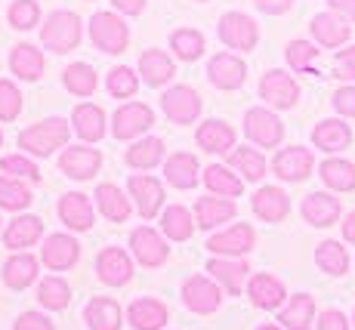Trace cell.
Returning a JSON list of instances; mask_svg holds the SVG:
<instances>
[{
    "instance_id": "cell-1",
    "label": "cell",
    "mask_w": 355,
    "mask_h": 330,
    "mask_svg": "<svg viewBox=\"0 0 355 330\" xmlns=\"http://www.w3.org/2000/svg\"><path fill=\"white\" fill-rule=\"evenodd\" d=\"M68 139V121L62 118H46L40 123H34V127H28L22 136H19V146L28 148L31 155H40L46 157L50 151H56L62 142Z\"/></svg>"
},
{
    "instance_id": "cell-2",
    "label": "cell",
    "mask_w": 355,
    "mask_h": 330,
    "mask_svg": "<svg viewBox=\"0 0 355 330\" xmlns=\"http://www.w3.org/2000/svg\"><path fill=\"white\" fill-rule=\"evenodd\" d=\"M44 46L56 53H65V50H74L80 40V22L74 12H53L44 25Z\"/></svg>"
},
{
    "instance_id": "cell-3",
    "label": "cell",
    "mask_w": 355,
    "mask_h": 330,
    "mask_svg": "<svg viewBox=\"0 0 355 330\" xmlns=\"http://www.w3.org/2000/svg\"><path fill=\"white\" fill-rule=\"evenodd\" d=\"M90 37L102 53H124L127 46V25L114 12H96L90 22Z\"/></svg>"
},
{
    "instance_id": "cell-4",
    "label": "cell",
    "mask_w": 355,
    "mask_h": 330,
    "mask_svg": "<svg viewBox=\"0 0 355 330\" xmlns=\"http://www.w3.org/2000/svg\"><path fill=\"white\" fill-rule=\"evenodd\" d=\"M244 133H248L257 146L272 148L282 142L284 130H282V121H278L269 108H250V112L244 114Z\"/></svg>"
},
{
    "instance_id": "cell-5",
    "label": "cell",
    "mask_w": 355,
    "mask_h": 330,
    "mask_svg": "<svg viewBox=\"0 0 355 330\" xmlns=\"http://www.w3.org/2000/svg\"><path fill=\"white\" fill-rule=\"evenodd\" d=\"M220 37L232 50H254L257 46V22L244 12H226L220 19Z\"/></svg>"
},
{
    "instance_id": "cell-6",
    "label": "cell",
    "mask_w": 355,
    "mask_h": 330,
    "mask_svg": "<svg viewBox=\"0 0 355 330\" xmlns=\"http://www.w3.org/2000/svg\"><path fill=\"white\" fill-rule=\"evenodd\" d=\"M259 96L275 108H291V105H297V99H300V87L291 74L269 71V74H263V80H259Z\"/></svg>"
},
{
    "instance_id": "cell-7",
    "label": "cell",
    "mask_w": 355,
    "mask_h": 330,
    "mask_svg": "<svg viewBox=\"0 0 355 330\" xmlns=\"http://www.w3.org/2000/svg\"><path fill=\"white\" fill-rule=\"evenodd\" d=\"M152 123H155L152 108L142 105V102H130V105H124V108H118V112H114L112 130H114V136H118V139H133V136H139L142 130H148Z\"/></svg>"
},
{
    "instance_id": "cell-8",
    "label": "cell",
    "mask_w": 355,
    "mask_h": 330,
    "mask_svg": "<svg viewBox=\"0 0 355 330\" xmlns=\"http://www.w3.org/2000/svg\"><path fill=\"white\" fill-rule=\"evenodd\" d=\"M207 74H210V84L220 87V90H238L244 84V78H248V68L232 53H220V56L210 59Z\"/></svg>"
},
{
    "instance_id": "cell-9",
    "label": "cell",
    "mask_w": 355,
    "mask_h": 330,
    "mask_svg": "<svg viewBox=\"0 0 355 330\" xmlns=\"http://www.w3.org/2000/svg\"><path fill=\"white\" fill-rule=\"evenodd\" d=\"M161 105H164V114L176 123H189L192 118H198L201 112V99L192 87H173L161 96Z\"/></svg>"
},
{
    "instance_id": "cell-10",
    "label": "cell",
    "mask_w": 355,
    "mask_h": 330,
    "mask_svg": "<svg viewBox=\"0 0 355 330\" xmlns=\"http://www.w3.org/2000/svg\"><path fill=\"white\" fill-rule=\"evenodd\" d=\"M182 299H186V306L192 309V312L207 315V312H214V309L220 306L223 293H220V287H216L214 281L195 275V278H189L186 284H182Z\"/></svg>"
},
{
    "instance_id": "cell-11",
    "label": "cell",
    "mask_w": 355,
    "mask_h": 330,
    "mask_svg": "<svg viewBox=\"0 0 355 330\" xmlns=\"http://www.w3.org/2000/svg\"><path fill=\"white\" fill-rule=\"evenodd\" d=\"M272 167H275V173L282 176V180L300 182V180H306V176L312 173V151L300 148V146L284 148V151H278V157H275Z\"/></svg>"
},
{
    "instance_id": "cell-12",
    "label": "cell",
    "mask_w": 355,
    "mask_h": 330,
    "mask_svg": "<svg viewBox=\"0 0 355 330\" xmlns=\"http://www.w3.org/2000/svg\"><path fill=\"white\" fill-rule=\"evenodd\" d=\"M312 34H315V40L322 46H340L349 40L352 28L346 25L343 16H337V12H318V16L312 19Z\"/></svg>"
},
{
    "instance_id": "cell-13",
    "label": "cell",
    "mask_w": 355,
    "mask_h": 330,
    "mask_svg": "<svg viewBox=\"0 0 355 330\" xmlns=\"http://www.w3.org/2000/svg\"><path fill=\"white\" fill-rule=\"evenodd\" d=\"M207 247L214 253H232V257H241V253H248L250 247H254V229L244 223L232 225L229 232H220V235H214L207 241Z\"/></svg>"
},
{
    "instance_id": "cell-14",
    "label": "cell",
    "mask_w": 355,
    "mask_h": 330,
    "mask_svg": "<svg viewBox=\"0 0 355 330\" xmlns=\"http://www.w3.org/2000/svg\"><path fill=\"white\" fill-rule=\"evenodd\" d=\"M288 210H291L288 195L282 189H275V185H266L254 195V213L266 223H282L288 216Z\"/></svg>"
},
{
    "instance_id": "cell-15",
    "label": "cell",
    "mask_w": 355,
    "mask_h": 330,
    "mask_svg": "<svg viewBox=\"0 0 355 330\" xmlns=\"http://www.w3.org/2000/svg\"><path fill=\"white\" fill-rule=\"evenodd\" d=\"M99 164H102V157L96 148L71 146V148H65V155H62V170L68 176H74V180H90L99 170Z\"/></svg>"
},
{
    "instance_id": "cell-16",
    "label": "cell",
    "mask_w": 355,
    "mask_h": 330,
    "mask_svg": "<svg viewBox=\"0 0 355 330\" xmlns=\"http://www.w3.org/2000/svg\"><path fill=\"white\" fill-rule=\"evenodd\" d=\"M130 247H133L136 259L142 266H161L167 259V244L161 241V235H155L152 229H136L133 238H130Z\"/></svg>"
},
{
    "instance_id": "cell-17",
    "label": "cell",
    "mask_w": 355,
    "mask_h": 330,
    "mask_svg": "<svg viewBox=\"0 0 355 330\" xmlns=\"http://www.w3.org/2000/svg\"><path fill=\"white\" fill-rule=\"evenodd\" d=\"M130 275H133V266H130L127 253L118 250V247H108V250L99 253V278L105 284L118 287V284H127Z\"/></svg>"
},
{
    "instance_id": "cell-18",
    "label": "cell",
    "mask_w": 355,
    "mask_h": 330,
    "mask_svg": "<svg viewBox=\"0 0 355 330\" xmlns=\"http://www.w3.org/2000/svg\"><path fill=\"white\" fill-rule=\"evenodd\" d=\"M303 216L309 219L312 225H331V223H337V216H340V201L337 198H331L327 191H312V195H306V201H303Z\"/></svg>"
},
{
    "instance_id": "cell-19",
    "label": "cell",
    "mask_w": 355,
    "mask_h": 330,
    "mask_svg": "<svg viewBox=\"0 0 355 330\" xmlns=\"http://www.w3.org/2000/svg\"><path fill=\"white\" fill-rule=\"evenodd\" d=\"M130 191H133L136 204H139V213L146 219H152L155 213L161 210L164 191H161L158 180H152V176H133V180H130Z\"/></svg>"
},
{
    "instance_id": "cell-20",
    "label": "cell",
    "mask_w": 355,
    "mask_h": 330,
    "mask_svg": "<svg viewBox=\"0 0 355 330\" xmlns=\"http://www.w3.org/2000/svg\"><path fill=\"white\" fill-rule=\"evenodd\" d=\"M248 293L257 309H275L284 302V284L278 278H272V275H254Z\"/></svg>"
},
{
    "instance_id": "cell-21",
    "label": "cell",
    "mask_w": 355,
    "mask_h": 330,
    "mask_svg": "<svg viewBox=\"0 0 355 330\" xmlns=\"http://www.w3.org/2000/svg\"><path fill=\"white\" fill-rule=\"evenodd\" d=\"M44 263L50 269H68V266L78 259V241L68 235H50L44 241V250H40Z\"/></svg>"
},
{
    "instance_id": "cell-22",
    "label": "cell",
    "mask_w": 355,
    "mask_h": 330,
    "mask_svg": "<svg viewBox=\"0 0 355 330\" xmlns=\"http://www.w3.org/2000/svg\"><path fill=\"white\" fill-rule=\"evenodd\" d=\"M59 216H62L68 223V229H74V232H87L93 225L90 201H87L84 195H78V191H71V195H65L62 201H59Z\"/></svg>"
},
{
    "instance_id": "cell-23",
    "label": "cell",
    "mask_w": 355,
    "mask_h": 330,
    "mask_svg": "<svg viewBox=\"0 0 355 330\" xmlns=\"http://www.w3.org/2000/svg\"><path fill=\"white\" fill-rule=\"evenodd\" d=\"M84 318L90 324V330H121V306L114 299L99 297V299L87 302Z\"/></svg>"
},
{
    "instance_id": "cell-24",
    "label": "cell",
    "mask_w": 355,
    "mask_h": 330,
    "mask_svg": "<svg viewBox=\"0 0 355 330\" xmlns=\"http://www.w3.org/2000/svg\"><path fill=\"white\" fill-rule=\"evenodd\" d=\"M198 146H201L204 151H216V155H223V151H229L232 146H235V130L223 121H204L201 127H198Z\"/></svg>"
},
{
    "instance_id": "cell-25",
    "label": "cell",
    "mask_w": 355,
    "mask_h": 330,
    "mask_svg": "<svg viewBox=\"0 0 355 330\" xmlns=\"http://www.w3.org/2000/svg\"><path fill=\"white\" fill-rule=\"evenodd\" d=\"M312 142L324 151H340L352 142V130L346 127L343 121H334V118L322 121L315 130H312Z\"/></svg>"
},
{
    "instance_id": "cell-26",
    "label": "cell",
    "mask_w": 355,
    "mask_h": 330,
    "mask_svg": "<svg viewBox=\"0 0 355 330\" xmlns=\"http://www.w3.org/2000/svg\"><path fill=\"white\" fill-rule=\"evenodd\" d=\"M312 315H315V302H312V297L297 293V297H291V302L282 309L278 321H282L288 330H309Z\"/></svg>"
},
{
    "instance_id": "cell-27",
    "label": "cell",
    "mask_w": 355,
    "mask_h": 330,
    "mask_svg": "<svg viewBox=\"0 0 355 330\" xmlns=\"http://www.w3.org/2000/svg\"><path fill=\"white\" fill-rule=\"evenodd\" d=\"M71 123L80 139H87V142H96V139H102V133H105V114H102L99 105H78Z\"/></svg>"
},
{
    "instance_id": "cell-28",
    "label": "cell",
    "mask_w": 355,
    "mask_h": 330,
    "mask_svg": "<svg viewBox=\"0 0 355 330\" xmlns=\"http://www.w3.org/2000/svg\"><path fill=\"white\" fill-rule=\"evenodd\" d=\"M195 216L201 229H214L216 223H226V219L235 216V204L226 201V198H198Z\"/></svg>"
},
{
    "instance_id": "cell-29",
    "label": "cell",
    "mask_w": 355,
    "mask_h": 330,
    "mask_svg": "<svg viewBox=\"0 0 355 330\" xmlns=\"http://www.w3.org/2000/svg\"><path fill=\"white\" fill-rule=\"evenodd\" d=\"M167 180L176 185V189H192L198 182V161L186 151H176V155L167 157V167H164Z\"/></svg>"
},
{
    "instance_id": "cell-30",
    "label": "cell",
    "mask_w": 355,
    "mask_h": 330,
    "mask_svg": "<svg viewBox=\"0 0 355 330\" xmlns=\"http://www.w3.org/2000/svg\"><path fill=\"white\" fill-rule=\"evenodd\" d=\"M34 278H37V259H34V257H28V253H16V257L6 259V266H3V281H6L10 287L22 290V287H28Z\"/></svg>"
},
{
    "instance_id": "cell-31",
    "label": "cell",
    "mask_w": 355,
    "mask_h": 330,
    "mask_svg": "<svg viewBox=\"0 0 355 330\" xmlns=\"http://www.w3.org/2000/svg\"><path fill=\"white\" fill-rule=\"evenodd\" d=\"M130 321L136 330H158L167 321V309L158 299H136L130 306Z\"/></svg>"
},
{
    "instance_id": "cell-32",
    "label": "cell",
    "mask_w": 355,
    "mask_h": 330,
    "mask_svg": "<svg viewBox=\"0 0 355 330\" xmlns=\"http://www.w3.org/2000/svg\"><path fill=\"white\" fill-rule=\"evenodd\" d=\"M139 71L148 84L158 87V84H164V80L173 78V59L161 50H146L139 56Z\"/></svg>"
},
{
    "instance_id": "cell-33",
    "label": "cell",
    "mask_w": 355,
    "mask_h": 330,
    "mask_svg": "<svg viewBox=\"0 0 355 330\" xmlns=\"http://www.w3.org/2000/svg\"><path fill=\"white\" fill-rule=\"evenodd\" d=\"M207 272L214 275L216 281H223L226 284L229 293H241V284L244 278H248V263H241V259H214V263L207 266Z\"/></svg>"
},
{
    "instance_id": "cell-34",
    "label": "cell",
    "mask_w": 355,
    "mask_h": 330,
    "mask_svg": "<svg viewBox=\"0 0 355 330\" xmlns=\"http://www.w3.org/2000/svg\"><path fill=\"white\" fill-rule=\"evenodd\" d=\"M96 201H99V207L102 213H105L112 223H124V219L130 216V201L124 198V191L118 189V185H99L96 189Z\"/></svg>"
},
{
    "instance_id": "cell-35",
    "label": "cell",
    "mask_w": 355,
    "mask_h": 330,
    "mask_svg": "<svg viewBox=\"0 0 355 330\" xmlns=\"http://www.w3.org/2000/svg\"><path fill=\"white\" fill-rule=\"evenodd\" d=\"M322 180L337 191H352L355 189V164L343 157H331L322 164Z\"/></svg>"
},
{
    "instance_id": "cell-36",
    "label": "cell",
    "mask_w": 355,
    "mask_h": 330,
    "mask_svg": "<svg viewBox=\"0 0 355 330\" xmlns=\"http://www.w3.org/2000/svg\"><path fill=\"white\" fill-rule=\"evenodd\" d=\"M10 65L22 80H34V78H40V71H44V56H40L31 44H19L10 56Z\"/></svg>"
},
{
    "instance_id": "cell-37",
    "label": "cell",
    "mask_w": 355,
    "mask_h": 330,
    "mask_svg": "<svg viewBox=\"0 0 355 330\" xmlns=\"http://www.w3.org/2000/svg\"><path fill=\"white\" fill-rule=\"evenodd\" d=\"M40 232H44V223L37 216H19L10 223L3 241H6V247H28L40 238Z\"/></svg>"
},
{
    "instance_id": "cell-38",
    "label": "cell",
    "mask_w": 355,
    "mask_h": 330,
    "mask_svg": "<svg viewBox=\"0 0 355 330\" xmlns=\"http://www.w3.org/2000/svg\"><path fill=\"white\" fill-rule=\"evenodd\" d=\"M229 164L238 173H244V180H250V182L263 180V173H266V157L254 148H235L229 155Z\"/></svg>"
},
{
    "instance_id": "cell-39",
    "label": "cell",
    "mask_w": 355,
    "mask_h": 330,
    "mask_svg": "<svg viewBox=\"0 0 355 330\" xmlns=\"http://www.w3.org/2000/svg\"><path fill=\"white\" fill-rule=\"evenodd\" d=\"M161 157H164V142L155 139V136L136 142V146H130V151H127V164H130V167H139V170L155 167Z\"/></svg>"
},
{
    "instance_id": "cell-40",
    "label": "cell",
    "mask_w": 355,
    "mask_h": 330,
    "mask_svg": "<svg viewBox=\"0 0 355 330\" xmlns=\"http://www.w3.org/2000/svg\"><path fill=\"white\" fill-rule=\"evenodd\" d=\"M315 263L322 266L327 275H343L349 269V257H346V247L340 241H324L315 250Z\"/></svg>"
},
{
    "instance_id": "cell-41",
    "label": "cell",
    "mask_w": 355,
    "mask_h": 330,
    "mask_svg": "<svg viewBox=\"0 0 355 330\" xmlns=\"http://www.w3.org/2000/svg\"><path fill=\"white\" fill-rule=\"evenodd\" d=\"M161 229L167 232V238H173V241H186L189 235H192V213H189L186 207H180V204H173V207L164 210V216H161Z\"/></svg>"
},
{
    "instance_id": "cell-42",
    "label": "cell",
    "mask_w": 355,
    "mask_h": 330,
    "mask_svg": "<svg viewBox=\"0 0 355 330\" xmlns=\"http://www.w3.org/2000/svg\"><path fill=\"white\" fill-rule=\"evenodd\" d=\"M204 182H207V189L210 191H216V195H226V198H235V195H241V180H238L232 170L226 167H207L204 170Z\"/></svg>"
},
{
    "instance_id": "cell-43",
    "label": "cell",
    "mask_w": 355,
    "mask_h": 330,
    "mask_svg": "<svg viewBox=\"0 0 355 330\" xmlns=\"http://www.w3.org/2000/svg\"><path fill=\"white\" fill-rule=\"evenodd\" d=\"M31 204V191L28 185H22L19 180H6L0 176V207L6 210H22Z\"/></svg>"
},
{
    "instance_id": "cell-44",
    "label": "cell",
    "mask_w": 355,
    "mask_h": 330,
    "mask_svg": "<svg viewBox=\"0 0 355 330\" xmlns=\"http://www.w3.org/2000/svg\"><path fill=\"white\" fill-rule=\"evenodd\" d=\"M65 87L78 96H90L93 90H96V74H93L90 65L74 62V65H68V71H65Z\"/></svg>"
},
{
    "instance_id": "cell-45",
    "label": "cell",
    "mask_w": 355,
    "mask_h": 330,
    "mask_svg": "<svg viewBox=\"0 0 355 330\" xmlns=\"http://www.w3.org/2000/svg\"><path fill=\"white\" fill-rule=\"evenodd\" d=\"M37 299L46 309H65L68 299H71V290H68V284L62 278H44L37 287Z\"/></svg>"
},
{
    "instance_id": "cell-46",
    "label": "cell",
    "mask_w": 355,
    "mask_h": 330,
    "mask_svg": "<svg viewBox=\"0 0 355 330\" xmlns=\"http://www.w3.org/2000/svg\"><path fill=\"white\" fill-rule=\"evenodd\" d=\"M170 44H173L176 56L186 59V62H192V59H198L204 53V37L198 31H192V28H180L173 37H170Z\"/></svg>"
},
{
    "instance_id": "cell-47",
    "label": "cell",
    "mask_w": 355,
    "mask_h": 330,
    "mask_svg": "<svg viewBox=\"0 0 355 330\" xmlns=\"http://www.w3.org/2000/svg\"><path fill=\"white\" fill-rule=\"evenodd\" d=\"M315 59H318V50H315V44H309V40H291L288 44V62H291V68H297V71H309Z\"/></svg>"
},
{
    "instance_id": "cell-48",
    "label": "cell",
    "mask_w": 355,
    "mask_h": 330,
    "mask_svg": "<svg viewBox=\"0 0 355 330\" xmlns=\"http://www.w3.org/2000/svg\"><path fill=\"white\" fill-rule=\"evenodd\" d=\"M136 87H139V78H136L130 68H114L112 74H108V93L118 96V99H124V96H133Z\"/></svg>"
},
{
    "instance_id": "cell-49",
    "label": "cell",
    "mask_w": 355,
    "mask_h": 330,
    "mask_svg": "<svg viewBox=\"0 0 355 330\" xmlns=\"http://www.w3.org/2000/svg\"><path fill=\"white\" fill-rule=\"evenodd\" d=\"M37 16H40V10L34 0H16V3L10 6V25H16V28H22V31L34 28Z\"/></svg>"
},
{
    "instance_id": "cell-50",
    "label": "cell",
    "mask_w": 355,
    "mask_h": 330,
    "mask_svg": "<svg viewBox=\"0 0 355 330\" xmlns=\"http://www.w3.org/2000/svg\"><path fill=\"white\" fill-rule=\"evenodd\" d=\"M22 108V96L10 84V80H0V121H12Z\"/></svg>"
},
{
    "instance_id": "cell-51",
    "label": "cell",
    "mask_w": 355,
    "mask_h": 330,
    "mask_svg": "<svg viewBox=\"0 0 355 330\" xmlns=\"http://www.w3.org/2000/svg\"><path fill=\"white\" fill-rule=\"evenodd\" d=\"M0 170L3 173H10L12 180H19V176H28V180H37V167H34V161H28V157L22 155H6L3 161H0Z\"/></svg>"
},
{
    "instance_id": "cell-52",
    "label": "cell",
    "mask_w": 355,
    "mask_h": 330,
    "mask_svg": "<svg viewBox=\"0 0 355 330\" xmlns=\"http://www.w3.org/2000/svg\"><path fill=\"white\" fill-rule=\"evenodd\" d=\"M334 108L340 114H346V118H355V87H340L334 93Z\"/></svg>"
},
{
    "instance_id": "cell-53",
    "label": "cell",
    "mask_w": 355,
    "mask_h": 330,
    "mask_svg": "<svg viewBox=\"0 0 355 330\" xmlns=\"http://www.w3.org/2000/svg\"><path fill=\"white\" fill-rule=\"evenodd\" d=\"M12 330H53V324H50V318H44L40 312H25Z\"/></svg>"
},
{
    "instance_id": "cell-54",
    "label": "cell",
    "mask_w": 355,
    "mask_h": 330,
    "mask_svg": "<svg viewBox=\"0 0 355 330\" xmlns=\"http://www.w3.org/2000/svg\"><path fill=\"white\" fill-rule=\"evenodd\" d=\"M318 330H349V324H346V315L343 312H337V309H327V312H322Z\"/></svg>"
},
{
    "instance_id": "cell-55",
    "label": "cell",
    "mask_w": 355,
    "mask_h": 330,
    "mask_svg": "<svg viewBox=\"0 0 355 330\" xmlns=\"http://www.w3.org/2000/svg\"><path fill=\"white\" fill-rule=\"evenodd\" d=\"M293 0H257V6L263 12H272V16H278V12H288Z\"/></svg>"
},
{
    "instance_id": "cell-56",
    "label": "cell",
    "mask_w": 355,
    "mask_h": 330,
    "mask_svg": "<svg viewBox=\"0 0 355 330\" xmlns=\"http://www.w3.org/2000/svg\"><path fill=\"white\" fill-rule=\"evenodd\" d=\"M327 3H331V10L340 12V16L355 19V0H327Z\"/></svg>"
},
{
    "instance_id": "cell-57",
    "label": "cell",
    "mask_w": 355,
    "mask_h": 330,
    "mask_svg": "<svg viewBox=\"0 0 355 330\" xmlns=\"http://www.w3.org/2000/svg\"><path fill=\"white\" fill-rule=\"evenodd\" d=\"M114 6H118L121 12H127V16H136V12H142V6H146V0H112Z\"/></svg>"
},
{
    "instance_id": "cell-58",
    "label": "cell",
    "mask_w": 355,
    "mask_h": 330,
    "mask_svg": "<svg viewBox=\"0 0 355 330\" xmlns=\"http://www.w3.org/2000/svg\"><path fill=\"white\" fill-rule=\"evenodd\" d=\"M334 74L340 80H355V62H334Z\"/></svg>"
},
{
    "instance_id": "cell-59",
    "label": "cell",
    "mask_w": 355,
    "mask_h": 330,
    "mask_svg": "<svg viewBox=\"0 0 355 330\" xmlns=\"http://www.w3.org/2000/svg\"><path fill=\"white\" fill-rule=\"evenodd\" d=\"M343 235H346V241H352V244H355V213H349V216H346V223H343Z\"/></svg>"
},
{
    "instance_id": "cell-60",
    "label": "cell",
    "mask_w": 355,
    "mask_h": 330,
    "mask_svg": "<svg viewBox=\"0 0 355 330\" xmlns=\"http://www.w3.org/2000/svg\"><path fill=\"white\" fill-rule=\"evenodd\" d=\"M334 62H355V46H346V50H340Z\"/></svg>"
},
{
    "instance_id": "cell-61",
    "label": "cell",
    "mask_w": 355,
    "mask_h": 330,
    "mask_svg": "<svg viewBox=\"0 0 355 330\" xmlns=\"http://www.w3.org/2000/svg\"><path fill=\"white\" fill-rule=\"evenodd\" d=\"M257 330H278V327H272V324H263V327H257Z\"/></svg>"
},
{
    "instance_id": "cell-62",
    "label": "cell",
    "mask_w": 355,
    "mask_h": 330,
    "mask_svg": "<svg viewBox=\"0 0 355 330\" xmlns=\"http://www.w3.org/2000/svg\"><path fill=\"white\" fill-rule=\"evenodd\" d=\"M0 142H3V133H0Z\"/></svg>"
}]
</instances>
